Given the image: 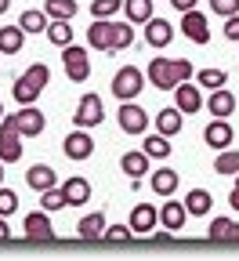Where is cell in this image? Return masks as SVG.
<instances>
[{"label": "cell", "mask_w": 239, "mask_h": 261, "mask_svg": "<svg viewBox=\"0 0 239 261\" xmlns=\"http://www.w3.org/2000/svg\"><path fill=\"white\" fill-rule=\"evenodd\" d=\"M145 76H149V84L160 87V91H174L178 84L192 80L196 73H192V62H185V58H163V55H156V58L149 62Z\"/></svg>", "instance_id": "1"}, {"label": "cell", "mask_w": 239, "mask_h": 261, "mask_svg": "<svg viewBox=\"0 0 239 261\" xmlns=\"http://www.w3.org/2000/svg\"><path fill=\"white\" fill-rule=\"evenodd\" d=\"M145 84H149V76L138 69V65H123V69H116V76H113V94L120 102H134Z\"/></svg>", "instance_id": "2"}, {"label": "cell", "mask_w": 239, "mask_h": 261, "mask_svg": "<svg viewBox=\"0 0 239 261\" xmlns=\"http://www.w3.org/2000/svg\"><path fill=\"white\" fill-rule=\"evenodd\" d=\"M87 47L101 55H116V22L113 18H94L87 25Z\"/></svg>", "instance_id": "3"}, {"label": "cell", "mask_w": 239, "mask_h": 261, "mask_svg": "<svg viewBox=\"0 0 239 261\" xmlns=\"http://www.w3.org/2000/svg\"><path fill=\"white\" fill-rule=\"evenodd\" d=\"M62 69H65V76H69L73 84H84L91 76V55H87V47H80V44L62 47Z\"/></svg>", "instance_id": "4"}, {"label": "cell", "mask_w": 239, "mask_h": 261, "mask_svg": "<svg viewBox=\"0 0 239 261\" xmlns=\"http://www.w3.org/2000/svg\"><path fill=\"white\" fill-rule=\"evenodd\" d=\"M116 120H120V130L123 135H145L149 130V113L138 106V98L134 102H120V109H116Z\"/></svg>", "instance_id": "5"}, {"label": "cell", "mask_w": 239, "mask_h": 261, "mask_svg": "<svg viewBox=\"0 0 239 261\" xmlns=\"http://www.w3.org/2000/svg\"><path fill=\"white\" fill-rule=\"evenodd\" d=\"M101 120H105V102H101V98L94 94V91H87L80 102H76V113H73V123L76 127H98Z\"/></svg>", "instance_id": "6"}, {"label": "cell", "mask_w": 239, "mask_h": 261, "mask_svg": "<svg viewBox=\"0 0 239 261\" xmlns=\"http://www.w3.org/2000/svg\"><path fill=\"white\" fill-rule=\"evenodd\" d=\"M62 152L69 156L73 163H84V160H91V156H94V138L87 135V127H76V130H69V135H65V142H62Z\"/></svg>", "instance_id": "7"}, {"label": "cell", "mask_w": 239, "mask_h": 261, "mask_svg": "<svg viewBox=\"0 0 239 261\" xmlns=\"http://www.w3.org/2000/svg\"><path fill=\"white\" fill-rule=\"evenodd\" d=\"M181 33H185V40H192V44H210V22H207V15H203L199 8H192V11H181Z\"/></svg>", "instance_id": "8"}, {"label": "cell", "mask_w": 239, "mask_h": 261, "mask_svg": "<svg viewBox=\"0 0 239 261\" xmlns=\"http://www.w3.org/2000/svg\"><path fill=\"white\" fill-rule=\"evenodd\" d=\"M203 142H207L214 152L232 149V142H235V130H232V123H228L225 116H214L207 127H203Z\"/></svg>", "instance_id": "9"}, {"label": "cell", "mask_w": 239, "mask_h": 261, "mask_svg": "<svg viewBox=\"0 0 239 261\" xmlns=\"http://www.w3.org/2000/svg\"><path fill=\"white\" fill-rule=\"evenodd\" d=\"M22 228H25V236L29 240H55V225H51V211H33L22 218Z\"/></svg>", "instance_id": "10"}, {"label": "cell", "mask_w": 239, "mask_h": 261, "mask_svg": "<svg viewBox=\"0 0 239 261\" xmlns=\"http://www.w3.org/2000/svg\"><path fill=\"white\" fill-rule=\"evenodd\" d=\"M15 120H18V135H22V138H37L40 130L47 127V116H44L37 106H22V109L15 113Z\"/></svg>", "instance_id": "11"}, {"label": "cell", "mask_w": 239, "mask_h": 261, "mask_svg": "<svg viewBox=\"0 0 239 261\" xmlns=\"http://www.w3.org/2000/svg\"><path fill=\"white\" fill-rule=\"evenodd\" d=\"M149 163H152V156H149L145 149H138V152H123V156H120V171H123L130 181H142L145 174H152Z\"/></svg>", "instance_id": "12"}, {"label": "cell", "mask_w": 239, "mask_h": 261, "mask_svg": "<svg viewBox=\"0 0 239 261\" xmlns=\"http://www.w3.org/2000/svg\"><path fill=\"white\" fill-rule=\"evenodd\" d=\"M174 22H167V18H149L145 22V40H149V47H170V40H174Z\"/></svg>", "instance_id": "13"}, {"label": "cell", "mask_w": 239, "mask_h": 261, "mask_svg": "<svg viewBox=\"0 0 239 261\" xmlns=\"http://www.w3.org/2000/svg\"><path fill=\"white\" fill-rule=\"evenodd\" d=\"M178 185H181V178H178V171H170V167H160V171L149 174V189L160 196V200H170V196L178 192Z\"/></svg>", "instance_id": "14"}, {"label": "cell", "mask_w": 239, "mask_h": 261, "mask_svg": "<svg viewBox=\"0 0 239 261\" xmlns=\"http://www.w3.org/2000/svg\"><path fill=\"white\" fill-rule=\"evenodd\" d=\"M174 106L181 109V113H199L203 106V94H199V84H192V80H185V84H178L174 87Z\"/></svg>", "instance_id": "15"}, {"label": "cell", "mask_w": 239, "mask_h": 261, "mask_svg": "<svg viewBox=\"0 0 239 261\" xmlns=\"http://www.w3.org/2000/svg\"><path fill=\"white\" fill-rule=\"evenodd\" d=\"M152 123H156L160 135L174 138V135H181V127H185V113H181L178 106H167V109H160V113L152 116Z\"/></svg>", "instance_id": "16"}, {"label": "cell", "mask_w": 239, "mask_h": 261, "mask_svg": "<svg viewBox=\"0 0 239 261\" xmlns=\"http://www.w3.org/2000/svg\"><path fill=\"white\" fill-rule=\"evenodd\" d=\"M22 135L15 127H0V160L4 163H18L22 160Z\"/></svg>", "instance_id": "17"}, {"label": "cell", "mask_w": 239, "mask_h": 261, "mask_svg": "<svg viewBox=\"0 0 239 261\" xmlns=\"http://www.w3.org/2000/svg\"><path fill=\"white\" fill-rule=\"evenodd\" d=\"M25 185H29L33 192H44V189L58 185V174H55L51 163H33V167L25 171Z\"/></svg>", "instance_id": "18"}, {"label": "cell", "mask_w": 239, "mask_h": 261, "mask_svg": "<svg viewBox=\"0 0 239 261\" xmlns=\"http://www.w3.org/2000/svg\"><path fill=\"white\" fill-rule=\"evenodd\" d=\"M62 192H65V203H69V207H84V203L91 200V181L73 174V178L62 181Z\"/></svg>", "instance_id": "19"}, {"label": "cell", "mask_w": 239, "mask_h": 261, "mask_svg": "<svg viewBox=\"0 0 239 261\" xmlns=\"http://www.w3.org/2000/svg\"><path fill=\"white\" fill-rule=\"evenodd\" d=\"M160 225V207H152V203H138V207H134L130 211V228H134V232H149V228H156Z\"/></svg>", "instance_id": "20"}, {"label": "cell", "mask_w": 239, "mask_h": 261, "mask_svg": "<svg viewBox=\"0 0 239 261\" xmlns=\"http://www.w3.org/2000/svg\"><path fill=\"white\" fill-rule=\"evenodd\" d=\"M210 207H214V196H210L207 189H189V192H185V211H189L192 218H207Z\"/></svg>", "instance_id": "21"}, {"label": "cell", "mask_w": 239, "mask_h": 261, "mask_svg": "<svg viewBox=\"0 0 239 261\" xmlns=\"http://www.w3.org/2000/svg\"><path fill=\"white\" fill-rule=\"evenodd\" d=\"M25 37L29 33L22 25H0V55H18L25 47Z\"/></svg>", "instance_id": "22"}, {"label": "cell", "mask_w": 239, "mask_h": 261, "mask_svg": "<svg viewBox=\"0 0 239 261\" xmlns=\"http://www.w3.org/2000/svg\"><path fill=\"white\" fill-rule=\"evenodd\" d=\"M232 109H235V94L228 91V87H218V91H210V98H207V113H214V116H232Z\"/></svg>", "instance_id": "23"}, {"label": "cell", "mask_w": 239, "mask_h": 261, "mask_svg": "<svg viewBox=\"0 0 239 261\" xmlns=\"http://www.w3.org/2000/svg\"><path fill=\"white\" fill-rule=\"evenodd\" d=\"M185 218H189L185 200H181V203H178V200H167V203H163V211H160V221H163V228H170V232H174V228H181V225H185Z\"/></svg>", "instance_id": "24"}, {"label": "cell", "mask_w": 239, "mask_h": 261, "mask_svg": "<svg viewBox=\"0 0 239 261\" xmlns=\"http://www.w3.org/2000/svg\"><path fill=\"white\" fill-rule=\"evenodd\" d=\"M210 240H218V243H239V221H232V218H214V221H210Z\"/></svg>", "instance_id": "25"}, {"label": "cell", "mask_w": 239, "mask_h": 261, "mask_svg": "<svg viewBox=\"0 0 239 261\" xmlns=\"http://www.w3.org/2000/svg\"><path fill=\"white\" fill-rule=\"evenodd\" d=\"M105 214H87L80 225H76V236L80 240H101V236H105Z\"/></svg>", "instance_id": "26"}, {"label": "cell", "mask_w": 239, "mask_h": 261, "mask_svg": "<svg viewBox=\"0 0 239 261\" xmlns=\"http://www.w3.org/2000/svg\"><path fill=\"white\" fill-rule=\"evenodd\" d=\"M47 40H51L55 47H69V44H73V25H69V18H51Z\"/></svg>", "instance_id": "27"}, {"label": "cell", "mask_w": 239, "mask_h": 261, "mask_svg": "<svg viewBox=\"0 0 239 261\" xmlns=\"http://www.w3.org/2000/svg\"><path fill=\"white\" fill-rule=\"evenodd\" d=\"M123 15L134 25H145L152 18V0H123Z\"/></svg>", "instance_id": "28"}, {"label": "cell", "mask_w": 239, "mask_h": 261, "mask_svg": "<svg viewBox=\"0 0 239 261\" xmlns=\"http://www.w3.org/2000/svg\"><path fill=\"white\" fill-rule=\"evenodd\" d=\"M18 25L29 33H47V25H51V18H47V11H37V8H29V11H22L18 15Z\"/></svg>", "instance_id": "29"}, {"label": "cell", "mask_w": 239, "mask_h": 261, "mask_svg": "<svg viewBox=\"0 0 239 261\" xmlns=\"http://www.w3.org/2000/svg\"><path fill=\"white\" fill-rule=\"evenodd\" d=\"M44 11H47V18H76V11H80V4L76 0H47L44 4Z\"/></svg>", "instance_id": "30"}, {"label": "cell", "mask_w": 239, "mask_h": 261, "mask_svg": "<svg viewBox=\"0 0 239 261\" xmlns=\"http://www.w3.org/2000/svg\"><path fill=\"white\" fill-rule=\"evenodd\" d=\"M142 149H145L152 160H167V156H170V138L156 130V135H145V145H142Z\"/></svg>", "instance_id": "31"}, {"label": "cell", "mask_w": 239, "mask_h": 261, "mask_svg": "<svg viewBox=\"0 0 239 261\" xmlns=\"http://www.w3.org/2000/svg\"><path fill=\"white\" fill-rule=\"evenodd\" d=\"M214 171L218 174H239V152L235 149H221L214 156Z\"/></svg>", "instance_id": "32"}, {"label": "cell", "mask_w": 239, "mask_h": 261, "mask_svg": "<svg viewBox=\"0 0 239 261\" xmlns=\"http://www.w3.org/2000/svg\"><path fill=\"white\" fill-rule=\"evenodd\" d=\"M196 84L207 87V91H218V87L228 84V73H225V69H199V73H196Z\"/></svg>", "instance_id": "33"}, {"label": "cell", "mask_w": 239, "mask_h": 261, "mask_svg": "<svg viewBox=\"0 0 239 261\" xmlns=\"http://www.w3.org/2000/svg\"><path fill=\"white\" fill-rule=\"evenodd\" d=\"M40 207L44 211H62V207H69V203H65V192H62V185H51V189H44L40 192Z\"/></svg>", "instance_id": "34"}, {"label": "cell", "mask_w": 239, "mask_h": 261, "mask_svg": "<svg viewBox=\"0 0 239 261\" xmlns=\"http://www.w3.org/2000/svg\"><path fill=\"white\" fill-rule=\"evenodd\" d=\"M123 11V0H91V15L94 18H113Z\"/></svg>", "instance_id": "35"}, {"label": "cell", "mask_w": 239, "mask_h": 261, "mask_svg": "<svg viewBox=\"0 0 239 261\" xmlns=\"http://www.w3.org/2000/svg\"><path fill=\"white\" fill-rule=\"evenodd\" d=\"M134 236H138V232H134V228H130V221H127V225H109L101 240H105V243H130Z\"/></svg>", "instance_id": "36"}, {"label": "cell", "mask_w": 239, "mask_h": 261, "mask_svg": "<svg viewBox=\"0 0 239 261\" xmlns=\"http://www.w3.org/2000/svg\"><path fill=\"white\" fill-rule=\"evenodd\" d=\"M18 211V192H11V189H4V185H0V214H15Z\"/></svg>", "instance_id": "37"}, {"label": "cell", "mask_w": 239, "mask_h": 261, "mask_svg": "<svg viewBox=\"0 0 239 261\" xmlns=\"http://www.w3.org/2000/svg\"><path fill=\"white\" fill-rule=\"evenodd\" d=\"M210 11L228 18V15H239V0H210Z\"/></svg>", "instance_id": "38"}, {"label": "cell", "mask_w": 239, "mask_h": 261, "mask_svg": "<svg viewBox=\"0 0 239 261\" xmlns=\"http://www.w3.org/2000/svg\"><path fill=\"white\" fill-rule=\"evenodd\" d=\"M225 37L239 44V15H228V18H225Z\"/></svg>", "instance_id": "39"}, {"label": "cell", "mask_w": 239, "mask_h": 261, "mask_svg": "<svg viewBox=\"0 0 239 261\" xmlns=\"http://www.w3.org/2000/svg\"><path fill=\"white\" fill-rule=\"evenodd\" d=\"M199 4V0H170V8H174V11H192Z\"/></svg>", "instance_id": "40"}, {"label": "cell", "mask_w": 239, "mask_h": 261, "mask_svg": "<svg viewBox=\"0 0 239 261\" xmlns=\"http://www.w3.org/2000/svg\"><path fill=\"white\" fill-rule=\"evenodd\" d=\"M11 240V228H8V218L0 214V243H8Z\"/></svg>", "instance_id": "41"}, {"label": "cell", "mask_w": 239, "mask_h": 261, "mask_svg": "<svg viewBox=\"0 0 239 261\" xmlns=\"http://www.w3.org/2000/svg\"><path fill=\"white\" fill-rule=\"evenodd\" d=\"M228 203H232V211H239V185L228 192Z\"/></svg>", "instance_id": "42"}, {"label": "cell", "mask_w": 239, "mask_h": 261, "mask_svg": "<svg viewBox=\"0 0 239 261\" xmlns=\"http://www.w3.org/2000/svg\"><path fill=\"white\" fill-rule=\"evenodd\" d=\"M8 8H11V0H0V15H8Z\"/></svg>", "instance_id": "43"}, {"label": "cell", "mask_w": 239, "mask_h": 261, "mask_svg": "<svg viewBox=\"0 0 239 261\" xmlns=\"http://www.w3.org/2000/svg\"><path fill=\"white\" fill-rule=\"evenodd\" d=\"M0 185H4V160H0Z\"/></svg>", "instance_id": "44"}, {"label": "cell", "mask_w": 239, "mask_h": 261, "mask_svg": "<svg viewBox=\"0 0 239 261\" xmlns=\"http://www.w3.org/2000/svg\"><path fill=\"white\" fill-rule=\"evenodd\" d=\"M4 116H8V113H4V102H0V120H4Z\"/></svg>", "instance_id": "45"}, {"label": "cell", "mask_w": 239, "mask_h": 261, "mask_svg": "<svg viewBox=\"0 0 239 261\" xmlns=\"http://www.w3.org/2000/svg\"><path fill=\"white\" fill-rule=\"evenodd\" d=\"M235 185H239V174H235Z\"/></svg>", "instance_id": "46"}]
</instances>
